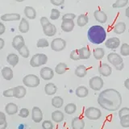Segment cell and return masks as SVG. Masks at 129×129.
I'll use <instances>...</instances> for the list:
<instances>
[{"label":"cell","mask_w":129,"mask_h":129,"mask_svg":"<svg viewBox=\"0 0 129 129\" xmlns=\"http://www.w3.org/2000/svg\"><path fill=\"white\" fill-rule=\"evenodd\" d=\"M98 103L103 109L108 111H118L122 104V96L115 89H106L99 94Z\"/></svg>","instance_id":"cell-1"},{"label":"cell","mask_w":129,"mask_h":129,"mask_svg":"<svg viewBox=\"0 0 129 129\" xmlns=\"http://www.w3.org/2000/svg\"><path fill=\"white\" fill-rule=\"evenodd\" d=\"M87 37L90 43L100 44L106 40L107 32L103 27L100 25H94L89 28L87 31Z\"/></svg>","instance_id":"cell-2"},{"label":"cell","mask_w":129,"mask_h":129,"mask_svg":"<svg viewBox=\"0 0 129 129\" xmlns=\"http://www.w3.org/2000/svg\"><path fill=\"white\" fill-rule=\"evenodd\" d=\"M48 61V56L44 53H36L32 56L30 60L31 67H40L45 64Z\"/></svg>","instance_id":"cell-3"},{"label":"cell","mask_w":129,"mask_h":129,"mask_svg":"<svg viewBox=\"0 0 129 129\" xmlns=\"http://www.w3.org/2000/svg\"><path fill=\"white\" fill-rule=\"evenodd\" d=\"M84 115L90 120H98L102 116V112L99 108L90 107L85 110Z\"/></svg>","instance_id":"cell-4"},{"label":"cell","mask_w":129,"mask_h":129,"mask_svg":"<svg viewBox=\"0 0 129 129\" xmlns=\"http://www.w3.org/2000/svg\"><path fill=\"white\" fill-rule=\"evenodd\" d=\"M23 83L27 87H36L40 85V78L35 74H27L23 78Z\"/></svg>","instance_id":"cell-5"},{"label":"cell","mask_w":129,"mask_h":129,"mask_svg":"<svg viewBox=\"0 0 129 129\" xmlns=\"http://www.w3.org/2000/svg\"><path fill=\"white\" fill-rule=\"evenodd\" d=\"M89 86L93 90H101V89L103 87V80L99 76H94L89 81Z\"/></svg>","instance_id":"cell-6"},{"label":"cell","mask_w":129,"mask_h":129,"mask_svg":"<svg viewBox=\"0 0 129 129\" xmlns=\"http://www.w3.org/2000/svg\"><path fill=\"white\" fill-rule=\"evenodd\" d=\"M51 48L55 52H60L62 51L66 46V42L64 39L61 38H56L52 40L51 42Z\"/></svg>","instance_id":"cell-7"},{"label":"cell","mask_w":129,"mask_h":129,"mask_svg":"<svg viewBox=\"0 0 129 129\" xmlns=\"http://www.w3.org/2000/svg\"><path fill=\"white\" fill-rule=\"evenodd\" d=\"M107 60L113 66H117L118 64L123 62V60L119 54L116 52H111L107 55Z\"/></svg>","instance_id":"cell-8"},{"label":"cell","mask_w":129,"mask_h":129,"mask_svg":"<svg viewBox=\"0 0 129 129\" xmlns=\"http://www.w3.org/2000/svg\"><path fill=\"white\" fill-rule=\"evenodd\" d=\"M40 78H42L44 80H51L54 76V71L49 67H43L40 71Z\"/></svg>","instance_id":"cell-9"},{"label":"cell","mask_w":129,"mask_h":129,"mask_svg":"<svg viewBox=\"0 0 129 129\" xmlns=\"http://www.w3.org/2000/svg\"><path fill=\"white\" fill-rule=\"evenodd\" d=\"M120 45V40L118 37H111L105 41V46L110 49H115Z\"/></svg>","instance_id":"cell-10"},{"label":"cell","mask_w":129,"mask_h":129,"mask_svg":"<svg viewBox=\"0 0 129 129\" xmlns=\"http://www.w3.org/2000/svg\"><path fill=\"white\" fill-rule=\"evenodd\" d=\"M43 27V31L47 36H53L56 33V27L54 24L51 23L50 22L45 24Z\"/></svg>","instance_id":"cell-11"},{"label":"cell","mask_w":129,"mask_h":129,"mask_svg":"<svg viewBox=\"0 0 129 129\" xmlns=\"http://www.w3.org/2000/svg\"><path fill=\"white\" fill-rule=\"evenodd\" d=\"M31 119L35 123L41 122L43 119V113L38 107H34L31 111Z\"/></svg>","instance_id":"cell-12"},{"label":"cell","mask_w":129,"mask_h":129,"mask_svg":"<svg viewBox=\"0 0 129 129\" xmlns=\"http://www.w3.org/2000/svg\"><path fill=\"white\" fill-rule=\"evenodd\" d=\"M99 73L103 77H109L112 74V69L107 63H102L99 67Z\"/></svg>","instance_id":"cell-13"},{"label":"cell","mask_w":129,"mask_h":129,"mask_svg":"<svg viewBox=\"0 0 129 129\" xmlns=\"http://www.w3.org/2000/svg\"><path fill=\"white\" fill-rule=\"evenodd\" d=\"M23 45H25V41H24L23 36L20 35L15 36L13 38V40H12V46H13V48L16 50H19Z\"/></svg>","instance_id":"cell-14"},{"label":"cell","mask_w":129,"mask_h":129,"mask_svg":"<svg viewBox=\"0 0 129 129\" xmlns=\"http://www.w3.org/2000/svg\"><path fill=\"white\" fill-rule=\"evenodd\" d=\"M94 19L100 23H105L107 20V15L104 11L101 10H96L94 12Z\"/></svg>","instance_id":"cell-15"},{"label":"cell","mask_w":129,"mask_h":129,"mask_svg":"<svg viewBox=\"0 0 129 129\" xmlns=\"http://www.w3.org/2000/svg\"><path fill=\"white\" fill-rule=\"evenodd\" d=\"M3 21H18L20 19V15L18 13H7L1 16Z\"/></svg>","instance_id":"cell-16"},{"label":"cell","mask_w":129,"mask_h":129,"mask_svg":"<svg viewBox=\"0 0 129 129\" xmlns=\"http://www.w3.org/2000/svg\"><path fill=\"white\" fill-rule=\"evenodd\" d=\"M27 90L23 86H18L14 87V97L16 99H23L26 95Z\"/></svg>","instance_id":"cell-17"},{"label":"cell","mask_w":129,"mask_h":129,"mask_svg":"<svg viewBox=\"0 0 129 129\" xmlns=\"http://www.w3.org/2000/svg\"><path fill=\"white\" fill-rule=\"evenodd\" d=\"M61 27L62 31L64 32H70L74 28V20H63L61 23Z\"/></svg>","instance_id":"cell-18"},{"label":"cell","mask_w":129,"mask_h":129,"mask_svg":"<svg viewBox=\"0 0 129 129\" xmlns=\"http://www.w3.org/2000/svg\"><path fill=\"white\" fill-rule=\"evenodd\" d=\"M71 126L73 129H84L85 122L80 117H75L71 122Z\"/></svg>","instance_id":"cell-19"},{"label":"cell","mask_w":129,"mask_h":129,"mask_svg":"<svg viewBox=\"0 0 129 129\" xmlns=\"http://www.w3.org/2000/svg\"><path fill=\"white\" fill-rule=\"evenodd\" d=\"M79 56L81 60H87L90 57L91 52L90 50V48L87 47H82L78 49Z\"/></svg>","instance_id":"cell-20"},{"label":"cell","mask_w":129,"mask_h":129,"mask_svg":"<svg viewBox=\"0 0 129 129\" xmlns=\"http://www.w3.org/2000/svg\"><path fill=\"white\" fill-rule=\"evenodd\" d=\"M5 111L7 112V115H13L18 112V106L13 103H7L5 107Z\"/></svg>","instance_id":"cell-21"},{"label":"cell","mask_w":129,"mask_h":129,"mask_svg":"<svg viewBox=\"0 0 129 129\" xmlns=\"http://www.w3.org/2000/svg\"><path fill=\"white\" fill-rule=\"evenodd\" d=\"M44 91H45V94L48 95H53L57 91V87H56V86L54 83L49 82L45 85V86H44Z\"/></svg>","instance_id":"cell-22"},{"label":"cell","mask_w":129,"mask_h":129,"mask_svg":"<svg viewBox=\"0 0 129 129\" xmlns=\"http://www.w3.org/2000/svg\"><path fill=\"white\" fill-rule=\"evenodd\" d=\"M24 15L29 19H34L36 17V11L32 7L27 6L24 8Z\"/></svg>","instance_id":"cell-23"},{"label":"cell","mask_w":129,"mask_h":129,"mask_svg":"<svg viewBox=\"0 0 129 129\" xmlns=\"http://www.w3.org/2000/svg\"><path fill=\"white\" fill-rule=\"evenodd\" d=\"M2 75L5 80L10 81L13 78V70L10 67H4L1 71Z\"/></svg>","instance_id":"cell-24"},{"label":"cell","mask_w":129,"mask_h":129,"mask_svg":"<svg viewBox=\"0 0 129 129\" xmlns=\"http://www.w3.org/2000/svg\"><path fill=\"white\" fill-rule=\"evenodd\" d=\"M74 74L78 78H84L87 74V69L83 64H81V66H78L75 69Z\"/></svg>","instance_id":"cell-25"},{"label":"cell","mask_w":129,"mask_h":129,"mask_svg":"<svg viewBox=\"0 0 129 129\" xmlns=\"http://www.w3.org/2000/svg\"><path fill=\"white\" fill-rule=\"evenodd\" d=\"M7 61L11 66L15 67L19 63V56L15 53H10L7 56Z\"/></svg>","instance_id":"cell-26"},{"label":"cell","mask_w":129,"mask_h":129,"mask_svg":"<svg viewBox=\"0 0 129 129\" xmlns=\"http://www.w3.org/2000/svg\"><path fill=\"white\" fill-rule=\"evenodd\" d=\"M75 94L76 95L79 97V98H86V97L89 94V90L88 89L84 86H78V88L76 89V91H75Z\"/></svg>","instance_id":"cell-27"},{"label":"cell","mask_w":129,"mask_h":129,"mask_svg":"<svg viewBox=\"0 0 129 129\" xmlns=\"http://www.w3.org/2000/svg\"><path fill=\"white\" fill-rule=\"evenodd\" d=\"M52 119L55 123H60L64 120V114L60 111H55L52 113Z\"/></svg>","instance_id":"cell-28"},{"label":"cell","mask_w":129,"mask_h":129,"mask_svg":"<svg viewBox=\"0 0 129 129\" xmlns=\"http://www.w3.org/2000/svg\"><path fill=\"white\" fill-rule=\"evenodd\" d=\"M19 30L22 33H27L29 30V23L25 18L21 19V21H20L19 25Z\"/></svg>","instance_id":"cell-29"},{"label":"cell","mask_w":129,"mask_h":129,"mask_svg":"<svg viewBox=\"0 0 129 129\" xmlns=\"http://www.w3.org/2000/svg\"><path fill=\"white\" fill-rule=\"evenodd\" d=\"M126 30V24L123 22H119L117 23L114 26V32L115 34H118V35H120V34H123V32Z\"/></svg>","instance_id":"cell-30"},{"label":"cell","mask_w":129,"mask_h":129,"mask_svg":"<svg viewBox=\"0 0 129 129\" xmlns=\"http://www.w3.org/2000/svg\"><path fill=\"white\" fill-rule=\"evenodd\" d=\"M89 22V18L88 15L86 14H82L78 15V19H77V23L78 25L81 27H82L84 26H86Z\"/></svg>","instance_id":"cell-31"},{"label":"cell","mask_w":129,"mask_h":129,"mask_svg":"<svg viewBox=\"0 0 129 129\" xmlns=\"http://www.w3.org/2000/svg\"><path fill=\"white\" fill-rule=\"evenodd\" d=\"M68 70V66L66 63L64 62H60L56 64V66L55 67V72L57 74H64Z\"/></svg>","instance_id":"cell-32"},{"label":"cell","mask_w":129,"mask_h":129,"mask_svg":"<svg viewBox=\"0 0 129 129\" xmlns=\"http://www.w3.org/2000/svg\"><path fill=\"white\" fill-rule=\"evenodd\" d=\"M64 104V99L60 96L53 97L52 99V105L55 108H60Z\"/></svg>","instance_id":"cell-33"},{"label":"cell","mask_w":129,"mask_h":129,"mask_svg":"<svg viewBox=\"0 0 129 129\" xmlns=\"http://www.w3.org/2000/svg\"><path fill=\"white\" fill-rule=\"evenodd\" d=\"M93 55L96 60H102L104 57L105 51L103 48H96L93 51Z\"/></svg>","instance_id":"cell-34"},{"label":"cell","mask_w":129,"mask_h":129,"mask_svg":"<svg viewBox=\"0 0 129 129\" xmlns=\"http://www.w3.org/2000/svg\"><path fill=\"white\" fill-rule=\"evenodd\" d=\"M77 111V106L74 103H68L64 107V112L68 115H72L75 113Z\"/></svg>","instance_id":"cell-35"},{"label":"cell","mask_w":129,"mask_h":129,"mask_svg":"<svg viewBox=\"0 0 129 129\" xmlns=\"http://www.w3.org/2000/svg\"><path fill=\"white\" fill-rule=\"evenodd\" d=\"M120 54L123 56H129V44L123 43L120 47Z\"/></svg>","instance_id":"cell-36"},{"label":"cell","mask_w":129,"mask_h":129,"mask_svg":"<svg viewBox=\"0 0 129 129\" xmlns=\"http://www.w3.org/2000/svg\"><path fill=\"white\" fill-rule=\"evenodd\" d=\"M20 56H22L23 58H27L28 56H29V50H28V48L26 45H23L22 48H20L18 50Z\"/></svg>","instance_id":"cell-37"},{"label":"cell","mask_w":129,"mask_h":129,"mask_svg":"<svg viewBox=\"0 0 129 129\" xmlns=\"http://www.w3.org/2000/svg\"><path fill=\"white\" fill-rule=\"evenodd\" d=\"M128 3V0H116L115 3H113V8H122L127 6Z\"/></svg>","instance_id":"cell-38"},{"label":"cell","mask_w":129,"mask_h":129,"mask_svg":"<svg viewBox=\"0 0 129 129\" xmlns=\"http://www.w3.org/2000/svg\"><path fill=\"white\" fill-rule=\"evenodd\" d=\"M49 46V43L44 38L39 39L37 43H36V47L37 48H47Z\"/></svg>","instance_id":"cell-39"},{"label":"cell","mask_w":129,"mask_h":129,"mask_svg":"<svg viewBox=\"0 0 129 129\" xmlns=\"http://www.w3.org/2000/svg\"><path fill=\"white\" fill-rule=\"evenodd\" d=\"M120 124L123 127H129V115H124L120 118Z\"/></svg>","instance_id":"cell-40"},{"label":"cell","mask_w":129,"mask_h":129,"mask_svg":"<svg viewBox=\"0 0 129 129\" xmlns=\"http://www.w3.org/2000/svg\"><path fill=\"white\" fill-rule=\"evenodd\" d=\"M60 15V11L56 9V8H53V9H52L51 11V15H50V19H52V20H56Z\"/></svg>","instance_id":"cell-41"},{"label":"cell","mask_w":129,"mask_h":129,"mask_svg":"<svg viewBox=\"0 0 129 129\" xmlns=\"http://www.w3.org/2000/svg\"><path fill=\"white\" fill-rule=\"evenodd\" d=\"M70 58L73 60H79L80 59V56H79V52H78V49H74L70 53Z\"/></svg>","instance_id":"cell-42"},{"label":"cell","mask_w":129,"mask_h":129,"mask_svg":"<svg viewBox=\"0 0 129 129\" xmlns=\"http://www.w3.org/2000/svg\"><path fill=\"white\" fill-rule=\"evenodd\" d=\"M43 129H53V124L50 120H44L42 123Z\"/></svg>","instance_id":"cell-43"},{"label":"cell","mask_w":129,"mask_h":129,"mask_svg":"<svg viewBox=\"0 0 129 129\" xmlns=\"http://www.w3.org/2000/svg\"><path fill=\"white\" fill-rule=\"evenodd\" d=\"M3 94L4 97H7V98H11V97H14V88H11V89H7V90H4Z\"/></svg>","instance_id":"cell-44"},{"label":"cell","mask_w":129,"mask_h":129,"mask_svg":"<svg viewBox=\"0 0 129 129\" xmlns=\"http://www.w3.org/2000/svg\"><path fill=\"white\" fill-rule=\"evenodd\" d=\"M76 18V15L74 13H66L62 16V21L63 20H74Z\"/></svg>","instance_id":"cell-45"},{"label":"cell","mask_w":129,"mask_h":129,"mask_svg":"<svg viewBox=\"0 0 129 129\" xmlns=\"http://www.w3.org/2000/svg\"><path fill=\"white\" fill-rule=\"evenodd\" d=\"M129 115V108L128 107H123L119 111V119L121 118V117H123L124 115Z\"/></svg>","instance_id":"cell-46"},{"label":"cell","mask_w":129,"mask_h":129,"mask_svg":"<svg viewBox=\"0 0 129 129\" xmlns=\"http://www.w3.org/2000/svg\"><path fill=\"white\" fill-rule=\"evenodd\" d=\"M19 116L21 117V118H27V117L29 115V111H28V109L27 108H22L21 110L19 111Z\"/></svg>","instance_id":"cell-47"},{"label":"cell","mask_w":129,"mask_h":129,"mask_svg":"<svg viewBox=\"0 0 129 129\" xmlns=\"http://www.w3.org/2000/svg\"><path fill=\"white\" fill-rule=\"evenodd\" d=\"M50 2L54 6H60L64 3V0H50Z\"/></svg>","instance_id":"cell-48"},{"label":"cell","mask_w":129,"mask_h":129,"mask_svg":"<svg viewBox=\"0 0 129 129\" xmlns=\"http://www.w3.org/2000/svg\"><path fill=\"white\" fill-rule=\"evenodd\" d=\"M7 122V119H6V115L4 114L3 112L0 111V124L4 123Z\"/></svg>","instance_id":"cell-49"},{"label":"cell","mask_w":129,"mask_h":129,"mask_svg":"<svg viewBox=\"0 0 129 129\" xmlns=\"http://www.w3.org/2000/svg\"><path fill=\"white\" fill-rule=\"evenodd\" d=\"M48 23H49V20H48V19L47 17H44H44L40 18V23H41L42 27L45 25V24Z\"/></svg>","instance_id":"cell-50"},{"label":"cell","mask_w":129,"mask_h":129,"mask_svg":"<svg viewBox=\"0 0 129 129\" xmlns=\"http://www.w3.org/2000/svg\"><path fill=\"white\" fill-rule=\"evenodd\" d=\"M5 31H6L5 25H4V24H3V23L0 22V35L3 34L4 32H5Z\"/></svg>","instance_id":"cell-51"},{"label":"cell","mask_w":129,"mask_h":129,"mask_svg":"<svg viewBox=\"0 0 129 129\" xmlns=\"http://www.w3.org/2000/svg\"><path fill=\"white\" fill-rule=\"evenodd\" d=\"M115 68L116 69V70L121 71V70H122L124 68V64H123V63H121V64H118V66H115Z\"/></svg>","instance_id":"cell-52"},{"label":"cell","mask_w":129,"mask_h":129,"mask_svg":"<svg viewBox=\"0 0 129 129\" xmlns=\"http://www.w3.org/2000/svg\"><path fill=\"white\" fill-rule=\"evenodd\" d=\"M124 86H125V88L127 89V90H129V78H127V79H126L124 81Z\"/></svg>","instance_id":"cell-53"},{"label":"cell","mask_w":129,"mask_h":129,"mask_svg":"<svg viewBox=\"0 0 129 129\" xmlns=\"http://www.w3.org/2000/svg\"><path fill=\"white\" fill-rule=\"evenodd\" d=\"M4 45H5V42H4V40L0 38V50L2 49V48L4 47Z\"/></svg>","instance_id":"cell-54"},{"label":"cell","mask_w":129,"mask_h":129,"mask_svg":"<svg viewBox=\"0 0 129 129\" xmlns=\"http://www.w3.org/2000/svg\"><path fill=\"white\" fill-rule=\"evenodd\" d=\"M7 127V123H2L0 124V129H6Z\"/></svg>","instance_id":"cell-55"},{"label":"cell","mask_w":129,"mask_h":129,"mask_svg":"<svg viewBox=\"0 0 129 129\" xmlns=\"http://www.w3.org/2000/svg\"><path fill=\"white\" fill-rule=\"evenodd\" d=\"M125 15H126L127 17L129 19V7H127V9H126V11H125Z\"/></svg>","instance_id":"cell-56"},{"label":"cell","mask_w":129,"mask_h":129,"mask_svg":"<svg viewBox=\"0 0 129 129\" xmlns=\"http://www.w3.org/2000/svg\"><path fill=\"white\" fill-rule=\"evenodd\" d=\"M16 2H19V3H20V2H23L24 0H15Z\"/></svg>","instance_id":"cell-57"},{"label":"cell","mask_w":129,"mask_h":129,"mask_svg":"<svg viewBox=\"0 0 129 129\" xmlns=\"http://www.w3.org/2000/svg\"><path fill=\"white\" fill-rule=\"evenodd\" d=\"M128 32H129V29H128Z\"/></svg>","instance_id":"cell-58"}]
</instances>
